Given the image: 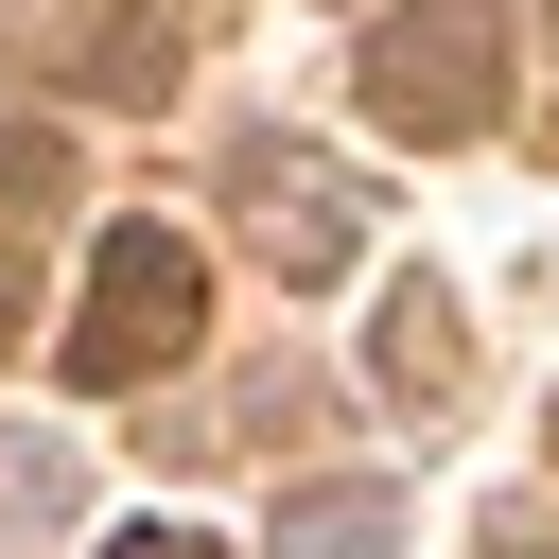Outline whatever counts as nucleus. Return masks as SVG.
Segmentation results:
<instances>
[{
  "instance_id": "nucleus-9",
  "label": "nucleus",
  "mask_w": 559,
  "mask_h": 559,
  "mask_svg": "<svg viewBox=\"0 0 559 559\" xmlns=\"http://www.w3.org/2000/svg\"><path fill=\"white\" fill-rule=\"evenodd\" d=\"M105 559H227V542H192V524H122Z\"/></svg>"
},
{
  "instance_id": "nucleus-7",
  "label": "nucleus",
  "mask_w": 559,
  "mask_h": 559,
  "mask_svg": "<svg viewBox=\"0 0 559 559\" xmlns=\"http://www.w3.org/2000/svg\"><path fill=\"white\" fill-rule=\"evenodd\" d=\"M0 524H17V542H52V524H70V454H52V437H17V454H0Z\"/></svg>"
},
{
  "instance_id": "nucleus-10",
  "label": "nucleus",
  "mask_w": 559,
  "mask_h": 559,
  "mask_svg": "<svg viewBox=\"0 0 559 559\" xmlns=\"http://www.w3.org/2000/svg\"><path fill=\"white\" fill-rule=\"evenodd\" d=\"M489 559H542V524H524V507H507V524H489Z\"/></svg>"
},
{
  "instance_id": "nucleus-4",
  "label": "nucleus",
  "mask_w": 559,
  "mask_h": 559,
  "mask_svg": "<svg viewBox=\"0 0 559 559\" xmlns=\"http://www.w3.org/2000/svg\"><path fill=\"white\" fill-rule=\"evenodd\" d=\"M262 559H402V489L384 472H314V489H280Z\"/></svg>"
},
{
  "instance_id": "nucleus-1",
  "label": "nucleus",
  "mask_w": 559,
  "mask_h": 559,
  "mask_svg": "<svg viewBox=\"0 0 559 559\" xmlns=\"http://www.w3.org/2000/svg\"><path fill=\"white\" fill-rule=\"evenodd\" d=\"M192 332H210V262H192L175 227H105V245H87V297H70V384L122 402V384L192 367Z\"/></svg>"
},
{
  "instance_id": "nucleus-2",
  "label": "nucleus",
  "mask_w": 559,
  "mask_h": 559,
  "mask_svg": "<svg viewBox=\"0 0 559 559\" xmlns=\"http://www.w3.org/2000/svg\"><path fill=\"white\" fill-rule=\"evenodd\" d=\"M367 105L402 140H489L507 122V0H402V17H367Z\"/></svg>"
},
{
  "instance_id": "nucleus-5",
  "label": "nucleus",
  "mask_w": 559,
  "mask_h": 559,
  "mask_svg": "<svg viewBox=\"0 0 559 559\" xmlns=\"http://www.w3.org/2000/svg\"><path fill=\"white\" fill-rule=\"evenodd\" d=\"M367 384H384V402H454V384H472V332H454V297H437V280H402V297H384Z\"/></svg>"
},
{
  "instance_id": "nucleus-3",
  "label": "nucleus",
  "mask_w": 559,
  "mask_h": 559,
  "mask_svg": "<svg viewBox=\"0 0 559 559\" xmlns=\"http://www.w3.org/2000/svg\"><path fill=\"white\" fill-rule=\"evenodd\" d=\"M245 245H262V262H280V280H332V262H349V245H367V192H349V175H314V157H280V140H262V157H245Z\"/></svg>"
},
{
  "instance_id": "nucleus-6",
  "label": "nucleus",
  "mask_w": 559,
  "mask_h": 559,
  "mask_svg": "<svg viewBox=\"0 0 559 559\" xmlns=\"http://www.w3.org/2000/svg\"><path fill=\"white\" fill-rule=\"evenodd\" d=\"M52 52H70L105 105H157V87H175V35H157V17H52Z\"/></svg>"
},
{
  "instance_id": "nucleus-8",
  "label": "nucleus",
  "mask_w": 559,
  "mask_h": 559,
  "mask_svg": "<svg viewBox=\"0 0 559 559\" xmlns=\"http://www.w3.org/2000/svg\"><path fill=\"white\" fill-rule=\"evenodd\" d=\"M52 175H70V157H52V140H35V122H17V105H0V192H17V210H35V192H52Z\"/></svg>"
}]
</instances>
